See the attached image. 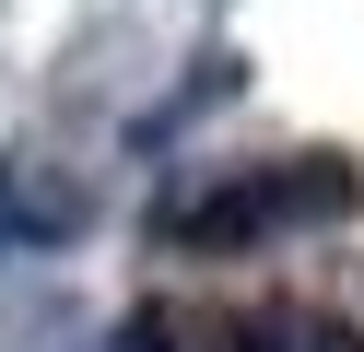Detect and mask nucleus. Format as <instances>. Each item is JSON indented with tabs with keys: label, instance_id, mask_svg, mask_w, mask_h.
<instances>
[{
	"label": "nucleus",
	"instance_id": "nucleus-1",
	"mask_svg": "<svg viewBox=\"0 0 364 352\" xmlns=\"http://www.w3.org/2000/svg\"><path fill=\"white\" fill-rule=\"evenodd\" d=\"M364 188L341 176L329 153H282V164H247L223 176L212 200H165V235L176 247H259V235H306V223H341Z\"/></svg>",
	"mask_w": 364,
	"mask_h": 352
},
{
	"label": "nucleus",
	"instance_id": "nucleus-2",
	"mask_svg": "<svg viewBox=\"0 0 364 352\" xmlns=\"http://www.w3.org/2000/svg\"><path fill=\"white\" fill-rule=\"evenodd\" d=\"M235 352H364V329L282 294V305H235Z\"/></svg>",
	"mask_w": 364,
	"mask_h": 352
},
{
	"label": "nucleus",
	"instance_id": "nucleus-3",
	"mask_svg": "<svg viewBox=\"0 0 364 352\" xmlns=\"http://www.w3.org/2000/svg\"><path fill=\"white\" fill-rule=\"evenodd\" d=\"M141 352H235V317H141Z\"/></svg>",
	"mask_w": 364,
	"mask_h": 352
}]
</instances>
